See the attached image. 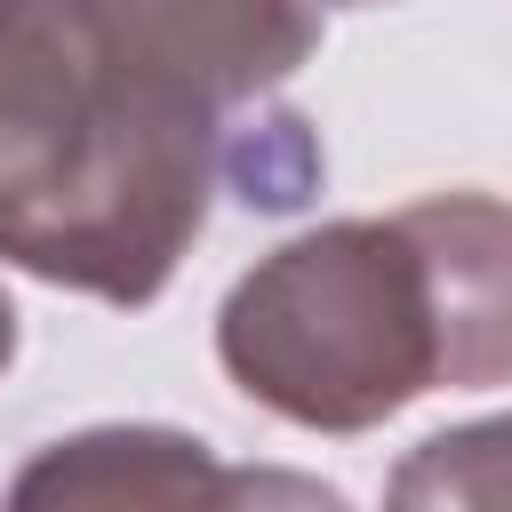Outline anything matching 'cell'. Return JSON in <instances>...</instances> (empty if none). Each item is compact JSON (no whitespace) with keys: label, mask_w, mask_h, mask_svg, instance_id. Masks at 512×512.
I'll return each mask as SVG.
<instances>
[{"label":"cell","mask_w":512,"mask_h":512,"mask_svg":"<svg viewBox=\"0 0 512 512\" xmlns=\"http://www.w3.org/2000/svg\"><path fill=\"white\" fill-rule=\"evenodd\" d=\"M424 240L440 320H448V392L512 384V200L432 192L400 208Z\"/></svg>","instance_id":"obj_4"},{"label":"cell","mask_w":512,"mask_h":512,"mask_svg":"<svg viewBox=\"0 0 512 512\" xmlns=\"http://www.w3.org/2000/svg\"><path fill=\"white\" fill-rule=\"evenodd\" d=\"M344 8H376V0H344Z\"/></svg>","instance_id":"obj_7"},{"label":"cell","mask_w":512,"mask_h":512,"mask_svg":"<svg viewBox=\"0 0 512 512\" xmlns=\"http://www.w3.org/2000/svg\"><path fill=\"white\" fill-rule=\"evenodd\" d=\"M384 512H512V408L416 440L392 464Z\"/></svg>","instance_id":"obj_5"},{"label":"cell","mask_w":512,"mask_h":512,"mask_svg":"<svg viewBox=\"0 0 512 512\" xmlns=\"http://www.w3.org/2000/svg\"><path fill=\"white\" fill-rule=\"evenodd\" d=\"M224 376L304 432H376L448 392V320L408 216H336L280 240L216 312Z\"/></svg>","instance_id":"obj_2"},{"label":"cell","mask_w":512,"mask_h":512,"mask_svg":"<svg viewBox=\"0 0 512 512\" xmlns=\"http://www.w3.org/2000/svg\"><path fill=\"white\" fill-rule=\"evenodd\" d=\"M8 360H16V304L0 296V368H8Z\"/></svg>","instance_id":"obj_6"},{"label":"cell","mask_w":512,"mask_h":512,"mask_svg":"<svg viewBox=\"0 0 512 512\" xmlns=\"http://www.w3.org/2000/svg\"><path fill=\"white\" fill-rule=\"evenodd\" d=\"M0 512H352L288 464H224L176 424H88L32 448Z\"/></svg>","instance_id":"obj_3"},{"label":"cell","mask_w":512,"mask_h":512,"mask_svg":"<svg viewBox=\"0 0 512 512\" xmlns=\"http://www.w3.org/2000/svg\"><path fill=\"white\" fill-rule=\"evenodd\" d=\"M328 0H0V264L152 304L216 192L296 208L320 144L280 104Z\"/></svg>","instance_id":"obj_1"}]
</instances>
